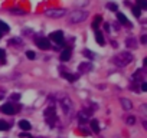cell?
Listing matches in <instances>:
<instances>
[{
    "mask_svg": "<svg viewBox=\"0 0 147 138\" xmlns=\"http://www.w3.org/2000/svg\"><path fill=\"white\" fill-rule=\"evenodd\" d=\"M87 17H88L87 10H75L69 14L68 20H69V23H82L84 20H87Z\"/></svg>",
    "mask_w": 147,
    "mask_h": 138,
    "instance_id": "1",
    "label": "cell"
},
{
    "mask_svg": "<svg viewBox=\"0 0 147 138\" xmlns=\"http://www.w3.org/2000/svg\"><path fill=\"white\" fill-rule=\"evenodd\" d=\"M131 60H133V55L130 52H123V53H120V55H117L114 58V63L118 65V66H125V65H129Z\"/></svg>",
    "mask_w": 147,
    "mask_h": 138,
    "instance_id": "2",
    "label": "cell"
},
{
    "mask_svg": "<svg viewBox=\"0 0 147 138\" xmlns=\"http://www.w3.org/2000/svg\"><path fill=\"white\" fill-rule=\"evenodd\" d=\"M45 14L48 17H52V19H59V17H64L67 14V10H64V9H48L45 12Z\"/></svg>",
    "mask_w": 147,
    "mask_h": 138,
    "instance_id": "3",
    "label": "cell"
},
{
    "mask_svg": "<svg viewBox=\"0 0 147 138\" xmlns=\"http://www.w3.org/2000/svg\"><path fill=\"white\" fill-rule=\"evenodd\" d=\"M49 37H51L55 43H58V45H64V33H62L61 30L52 32V33L49 35Z\"/></svg>",
    "mask_w": 147,
    "mask_h": 138,
    "instance_id": "4",
    "label": "cell"
},
{
    "mask_svg": "<svg viewBox=\"0 0 147 138\" xmlns=\"http://www.w3.org/2000/svg\"><path fill=\"white\" fill-rule=\"evenodd\" d=\"M36 45H38L39 49H44V51H48V49L51 48L49 40L45 39V37H38V39H36Z\"/></svg>",
    "mask_w": 147,
    "mask_h": 138,
    "instance_id": "5",
    "label": "cell"
},
{
    "mask_svg": "<svg viewBox=\"0 0 147 138\" xmlns=\"http://www.w3.org/2000/svg\"><path fill=\"white\" fill-rule=\"evenodd\" d=\"M92 69H94V66H92V63H90V62H82V63H79V66H78L79 74H87V72L92 71Z\"/></svg>",
    "mask_w": 147,
    "mask_h": 138,
    "instance_id": "6",
    "label": "cell"
},
{
    "mask_svg": "<svg viewBox=\"0 0 147 138\" xmlns=\"http://www.w3.org/2000/svg\"><path fill=\"white\" fill-rule=\"evenodd\" d=\"M0 111H2L3 114H7V115H12V114H15V106L12 105V104H5L2 108H0Z\"/></svg>",
    "mask_w": 147,
    "mask_h": 138,
    "instance_id": "7",
    "label": "cell"
},
{
    "mask_svg": "<svg viewBox=\"0 0 147 138\" xmlns=\"http://www.w3.org/2000/svg\"><path fill=\"white\" fill-rule=\"evenodd\" d=\"M19 127H20V129H22V131H29V129L32 128L30 122H29V121H26V120L19 121Z\"/></svg>",
    "mask_w": 147,
    "mask_h": 138,
    "instance_id": "8",
    "label": "cell"
},
{
    "mask_svg": "<svg viewBox=\"0 0 147 138\" xmlns=\"http://www.w3.org/2000/svg\"><path fill=\"white\" fill-rule=\"evenodd\" d=\"M69 59H71V49H65L64 52L61 53V60L62 62H67Z\"/></svg>",
    "mask_w": 147,
    "mask_h": 138,
    "instance_id": "9",
    "label": "cell"
},
{
    "mask_svg": "<svg viewBox=\"0 0 147 138\" xmlns=\"http://www.w3.org/2000/svg\"><path fill=\"white\" fill-rule=\"evenodd\" d=\"M121 105H123V108H124V109H131V108H133L131 101L125 99V98H123V99H121Z\"/></svg>",
    "mask_w": 147,
    "mask_h": 138,
    "instance_id": "10",
    "label": "cell"
},
{
    "mask_svg": "<svg viewBox=\"0 0 147 138\" xmlns=\"http://www.w3.org/2000/svg\"><path fill=\"white\" fill-rule=\"evenodd\" d=\"M62 75H64V78L68 79L69 82H75V81L78 79V75H72V74H68V72H67V74H62Z\"/></svg>",
    "mask_w": 147,
    "mask_h": 138,
    "instance_id": "11",
    "label": "cell"
},
{
    "mask_svg": "<svg viewBox=\"0 0 147 138\" xmlns=\"http://www.w3.org/2000/svg\"><path fill=\"white\" fill-rule=\"evenodd\" d=\"M95 40H97V43H98V45H104V43H105V40H104V36H102L100 32H97V33H95Z\"/></svg>",
    "mask_w": 147,
    "mask_h": 138,
    "instance_id": "12",
    "label": "cell"
},
{
    "mask_svg": "<svg viewBox=\"0 0 147 138\" xmlns=\"http://www.w3.org/2000/svg\"><path fill=\"white\" fill-rule=\"evenodd\" d=\"M91 128H92L94 132H100V124H98L97 120H92V121H91Z\"/></svg>",
    "mask_w": 147,
    "mask_h": 138,
    "instance_id": "13",
    "label": "cell"
},
{
    "mask_svg": "<svg viewBox=\"0 0 147 138\" xmlns=\"http://www.w3.org/2000/svg\"><path fill=\"white\" fill-rule=\"evenodd\" d=\"M117 17H118V20L123 23V25H129V19L125 17L123 13H117Z\"/></svg>",
    "mask_w": 147,
    "mask_h": 138,
    "instance_id": "14",
    "label": "cell"
},
{
    "mask_svg": "<svg viewBox=\"0 0 147 138\" xmlns=\"http://www.w3.org/2000/svg\"><path fill=\"white\" fill-rule=\"evenodd\" d=\"M127 46H129V48H136V46H137V40L134 37H129L127 39Z\"/></svg>",
    "mask_w": 147,
    "mask_h": 138,
    "instance_id": "15",
    "label": "cell"
},
{
    "mask_svg": "<svg viewBox=\"0 0 147 138\" xmlns=\"http://www.w3.org/2000/svg\"><path fill=\"white\" fill-rule=\"evenodd\" d=\"M45 115H46V118H51V117H55V108H48L45 111Z\"/></svg>",
    "mask_w": 147,
    "mask_h": 138,
    "instance_id": "16",
    "label": "cell"
},
{
    "mask_svg": "<svg viewBox=\"0 0 147 138\" xmlns=\"http://www.w3.org/2000/svg\"><path fill=\"white\" fill-rule=\"evenodd\" d=\"M101 22H102V17H101V16H95L94 23H92V28H94V29H97V28H98V25H100Z\"/></svg>",
    "mask_w": 147,
    "mask_h": 138,
    "instance_id": "17",
    "label": "cell"
},
{
    "mask_svg": "<svg viewBox=\"0 0 147 138\" xmlns=\"http://www.w3.org/2000/svg\"><path fill=\"white\" fill-rule=\"evenodd\" d=\"M131 12H133V14H134L136 17H140V14H141V9H140L138 6H134V7L131 9Z\"/></svg>",
    "mask_w": 147,
    "mask_h": 138,
    "instance_id": "18",
    "label": "cell"
},
{
    "mask_svg": "<svg viewBox=\"0 0 147 138\" xmlns=\"http://www.w3.org/2000/svg\"><path fill=\"white\" fill-rule=\"evenodd\" d=\"M10 127H9V124L6 122V121H0V131H7Z\"/></svg>",
    "mask_w": 147,
    "mask_h": 138,
    "instance_id": "19",
    "label": "cell"
},
{
    "mask_svg": "<svg viewBox=\"0 0 147 138\" xmlns=\"http://www.w3.org/2000/svg\"><path fill=\"white\" fill-rule=\"evenodd\" d=\"M0 32H9V26L2 20H0Z\"/></svg>",
    "mask_w": 147,
    "mask_h": 138,
    "instance_id": "20",
    "label": "cell"
},
{
    "mask_svg": "<svg viewBox=\"0 0 147 138\" xmlns=\"http://www.w3.org/2000/svg\"><path fill=\"white\" fill-rule=\"evenodd\" d=\"M137 3H138L140 9H147V2L146 0H137Z\"/></svg>",
    "mask_w": 147,
    "mask_h": 138,
    "instance_id": "21",
    "label": "cell"
},
{
    "mask_svg": "<svg viewBox=\"0 0 147 138\" xmlns=\"http://www.w3.org/2000/svg\"><path fill=\"white\" fill-rule=\"evenodd\" d=\"M78 118H79V121H81V122H84V121H87V120H88V117L85 115V112H79Z\"/></svg>",
    "mask_w": 147,
    "mask_h": 138,
    "instance_id": "22",
    "label": "cell"
},
{
    "mask_svg": "<svg viewBox=\"0 0 147 138\" xmlns=\"http://www.w3.org/2000/svg\"><path fill=\"white\" fill-rule=\"evenodd\" d=\"M26 56H28V59H30V60H33V59L36 58L35 52H32V51H28V52H26Z\"/></svg>",
    "mask_w": 147,
    "mask_h": 138,
    "instance_id": "23",
    "label": "cell"
},
{
    "mask_svg": "<svg viewBox=\"0 0 147 138\" xmlns=\"http://www.w3.org/2000/svg\"><path fill=\"white\" fill-rule=\"evenodd\" d=\"M84 55H85V56H88L90 59H94V56H95V55H94L91 51H84Z\"/></svg>",
    "mask_w": 147,
    "mask_h": 138,
    "instance_id": "24",
    "label": "cell"
},
{
    "mask_svg": "<svg viewBox=\"0 0 147 138\" xmlns=\"http://www.w3.org/2000/svg\"><path fill=\"white\" fill-rule=\"evenodd\" d=\"M127 124H130V125L136 124V118H134V117H129V118H127Z\"/></svg>",
    "mask_w": 147,
    "mask_h": 138,
    "instance_id": "25",
    "label": "cell"
},
{
    "mask_svg": "<svg viewBox=\"0 0 147 138\" xmlns=\"http://www.w3.org/2000/svg\"><path fill=\"white\" fill-rule=\"evenodd\" d=\"M107 7H108L110 10H117V5H114V3H108Z\"/></svg>",
    "mask_w": 147,
    "mask_h": 138,
    "instance_id": "26",
    "label": "cell"
},
{
    "mask_svg": "<svg viewBox=\"0 0 147 138\" xmlns=\"http://www.w3.org/2000/svg\"><path fill=\"white\" fill-rule=\"evenodd\" d=\"M5 56H6L5 51H3V49H0V59H2V62H3V63H5Z\"/></svg>",
    "mask_w": 147,
    "mask_h": 138,
    "instance_id": "27",
    "label": "cell"
},
{
    "mask_svg": "<svg viewBox=\"0 0 147 138\" xmlns=\"http://www.w3.org/2000/svg\"><path fill=\"white\" fill-rule=\"evenodd\" d=\"M12 12H13L15 14H25V12H22V10H19V9H13Z\"/></svg>",
    "mask_w": 147,
    "mask_h": 138,
    "instance_id": "28",
    "label": "cell"
},
{
    "mask_svg": "<svg viewBox=\"0 0 147 138\" xmlns=\"http://www.w3.org/2000/svg\"><path fill=\"white\" fill-rule=\"evenodd\" d=\"M141 91H143V92H146V91H147V83H146V82L141 85Z\"/></svg>",
    "mask_w": 147,
    "mask_h": 138,
    "instance_id": "29",
    "label": "cell"
},
{
    "mask_svg": "<svg viewBox=\"0 0 147 138\" xmlns=\"http://www.w3.org/2000/svg\"><path fill=\"white\" fill-rule=\"evenodd\" d=\"M20 98V95L19 94H15V95H12V99H19Z\"/></svg>",
    "mask_w": 147,
    "mask_h": 138,
    "instance_id": "30",
    "label": "cell"
},
{
    "mask_svg": "<svg viewBox=\"0 0 147 138\" xmlns=\"http://www.w3.org/2000/svg\"><path fill=\"white\" fill-rule=\"evenodd\" d=\"M146 42H147V37L143 36V37H141V43H146Z\"/></svg>",
    "mask_w": 147,
    "mask_h": 138,
    "instance_id": "31",
    "label": "cell"
},
{
    "mask_svg": "<svg viewBox=\"0 0 147 138\" xmlns=\"http://www.w3.org/2000/svg\"><path fill=\"white\" fill-rule=\"evenodd\" d=\"M3 98V94H0V99H2Z\"/></svg>",
    "mask_w": 147,
    "mask_h": 138,
    "instance_id": "32",
    "label": "cell"
},
{
    "mask_svg": "<svg viewBox=\"0 0 147 138\" xmlns=\"http://www.w3.org/2000/svg\"><path fill=\"white\" fill-rule=\"evenodd\" d=\"M0 37H2V32H0Z\"/></svg>",
    "mask_w": 147,
    "mask_h": 138,
    "instance_id": "33",
    "label": "cell"
}]
</instances>
